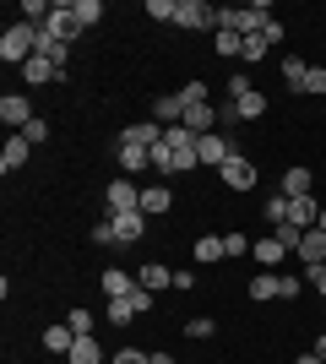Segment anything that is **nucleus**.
Instances as JSON below:
<instances>
[{"mask_svg": "<svg viewBox=\"0 0 326 364\" xmlns=\"http://www.w3.org/2000/svg\"><path fill=\"white\" fill-rule=\"evenodd\" d=\"M33 49H38V22H11V28L0 33V60L16 65V71L33 60Z\"/></svg>", "mask_w": 326, "mask_h": 364, "instance_id": "obj_1", "label": "nucleus"}, {"mask_svg": "<svg viewBox=\"0 0 326 364\" xmlns=\"http://www.w3.org/2000/svg\"><path fill=\"white\" fill-rule=\"evenodd\" d=\"M266 22H272V6H217V28L239 33V38L266 33Z\"/></svg>", "mask_w": 326, "mask_h": 364, "instance_id": "obj_2", "label": "nucleus"}, {"mask_svg": "<svg viewBox=\"0 0 326 364\" xmlns=\"http://www.w3.org/2000/svg\"><path fill=\"white\" fill-rule=\"evenodd\" d=\"M104 207H109V218H120V213H141V185L136 180H109L104 185Z\"/></svg>", "mask_w": 326, "mask_h": 364, "instance_id": "obj_3", "label": "nucleus"}, {"mask_svg": "<svg viewBox=\"0 0 326 364\" xmlns=\"http://www.w3.org/2000/svg\"><path fill=\"white\" fill-rule=\"evenodd\" d=\"M217 180H223V191H256V180H261V168L250 164L245 152H234L229 164L217 168Z\"/></svg>", "mask_w": 326, "mask_h": 364, "instance_id": "obj_4", "label": "nucleus"}, {"mask_svg": "<svg viewBox=\"0 0 326 364\" xmlns=\"http://www.w3.org/2000/svg\"><path fill=\"white\" fill-rule=\"evenodd\" d=\"M174 28H185V33L217 28V6H207V0H180V11H174Z\"/></svg>", "mask_w": 326, "mask_h": 364, "instance_id": "obj_5", "label": "nucleus"}, {"mask_svg": "<svg viewBox=\"0 0 326 364\" xmlns=\"http://www.w3.org/2000/svg\"><path fill=\"white\" fill-rule=\"evenodd\" d=\"M0 120H6V131H28L38 114H33V98L28 92H6L0 98Z\"/></svg>", "mask_w": 326, "mask_h": 364, "instance_id": "obj_6", "label": "nucleus"}, {"mask_svg": "<svg viewBox=\"0 0 326 364\" xmlns=\"http://www.w3.org/2000/svg\"><path fill=\"white\" fill-rule=\"evenodd\" d=\"M44 33L49 38H60V44H71V38H77V16H71V0H55V6H49V16H44Z\"/></svg>", "mask_w": 326, "mask_h": 364, "instance_id": "obj_7", "label": "nucleus"}, {"mask_svg": "<svg viewBox=\"0 0 326 364\" xmlns=\"http://www.w3.org/2000/svg\"><path fill=\"white\" fill-rule=\"evenodd\" d=\"M250 256H256V267H261V272H278L283 261L294 256V250H288V245L278 240V234H261V240L250 245Z\"/></svg>", "mask_w": 326, "mask_h": 364, "instance_id": "obj_8", "label": "nucleus"}, {"mask_svg": "<svg viewBox=\"0 0 326 364\" xmlns=\"http://www.w3.org/2000/svg\"><path fill=\"white\" fill-rule=\"evenodd\" d=\"M98 289H104L109 299H131L141 283H136V272H125V267H104V272H98Z\"/></svg>", "mask_w": 326, "mask_h": 364, "instance_id": "obj_9", "label": "nucleus"}, {"mask_svg": "<svg viewBox=\"0 0 326 364\" xmlns=\"http://www.w3.org/2000/svg\"><path fill=\"white\" fill-rule=\"evenodd\" d=\"M158 141H163V125H158L153 114H147V120H136V125H125V131H120V147H147V152H153Z\"/></svg>", "mask_w": 326, "mask_h": 364, "instance_id": "obj_10", "label": "nucleus"}, {"mask_svg": "<svg viewBox=\"0 0 326 364\" xmlns=\"http://www.w3.org/2000/svg\"><path fill=\"white\" fill-rule=\"evenodd\" d=\"M196 152H202V168H223V164L234 158V141L223 136V131H207V136H202V147H196Z\"/></svg>", "mask_w": 326, "mask_h": 364, "instance_id": "obj_11", "label": "nucleus"}, {"mask_svg": "<svg viewBox=\"0 0 326 364\" xmlns=\"http://www.w3.org/2000/svg\"><path fill=\"white\" fill-rule=\"evenodd\" d=\"M109 228H114V245H136L147 234V213H120V218H109Z\"/></svg>", "mask_w": 326, "mask_h": 364, "instance_id": "obj_12", "label": "nucleus"}, {"mask_svg": "<svg viewBox=\"0 0 326 364\" xmlns=\"http://www.w3.org/2000/svg\"><path fill=\"white\" fill-rule=\"evenodd\" d=\"M153 120L163 125V131L180 125V120H185V98H180V92H158V98H153Z\"/></svg>", "mask_w": 326, "mask_h": 364, "instance_id": "obj_13", "label": "nucleus"}, {"mask_svg": "<svg viewBox=\"0 0 326 364\" xmlns=\"http://www.w3.org/2000/svg\"><path fill=\"white\" fill-rule=\"evenodd\" d=\"M28 152H33V141L16 131V136H6V147H0V174H16V168L28 164Z\"/></svg>", "mask_w": 326, "mask_h": 364, "instance_id": "obj_14", "label": "nucleus"}, {"mask_svg": "<svg viewBox=\"0 0 326 364\" xmlns=\"http://www.w3.org/2000/svg\"><path fill=\"white\" fill-rule=\"evenodd\" d=\"M294 256L305 261V272H310V267H326V234L321 228H305V240H299Z\"/></svg>", "mask_w": 326, "mask_h": 364, "instance_id": "obj_15", "label": "nucleus"}, {"mask_svg": "<svg viewBox=\"0 0 326 364\" xmlns=\"http://www.w3.org/2000/svg\"><path fill=\"white\" fill-rule=\"evenodd\" d=\"M169 207H174V191L163 180H158V185H141V213H147V218H163Z\"/></svg>", "mask_w": 326, "mask_h": 364, "instance_id": "obj_16", "label": "nucleus"}, {"mask_svg": "<svg viewBox=\"0 0 326 364\" xmlns=\"http://www.w3.org/2000/svg\"><path fill=\"white\" fill-rule=\"evenodd\" d=\"M60 65H55V60H44V55H33V60L28 65H22V82H28V87H44V82H60Z\"/></svg>", "mask_w": 326, "mask_h": 364, "instance_id": "obj_17", "label": "nucleus"}, {"mask_svg": "<svg viewBox=\"0 0 326 364\" xmlns=\"http://www.w3.org/2000/svg\"><path fill=\"white\" fill-rule=\"evenodd\" d=\"M310 185H315V174H310L305 164H294L288 174H283V196H288V201H299V196H315Z\"/></svg>", "mask_w": 326, "mask_h": 364, "instance_id": "obj_18", "label": "nucleus"}, {"mask_svg": "<svg viewBox=\"0 0 326 364\" xmlns=\"http://www.w3.org/2000/svg\"><path fill=\"white\" fill-rule=\"evenodd\" d=\"M136 283L147 294H158V289H174V272L163 267V261H141V272H136Z\"/></svg>", "mask_w": 326, "mask_h": 364, "instance_id": "obj_19", "label": "nucleus"}, {"mask_svg": "<svg viewBox=\"0 0 326 364\" xmlns=\"http://www.w3.org/2000/svg\"><path fill=\"white\" fill-rule=\"evenodd\" d=\"M44 348L55 353V359H65V353L77 348V332H71L65 321H55V326H44Z\"/></svg>", "mask_w": 326, "mask_h": 364, "instance_id": "obj_20", "label": "nucleus"}, {"mask_svg": "<svg viewBox=\"0 0 326 364\" xmlns=\"http://www.w3.org/2000/svg\"><path fill=\"white\" fill-rule=\"evenodd\" d=\"M65 364H109V353L98 337H77V348L65 353Z\"/></svg>", "mask_w": 326, "mask_h": 364, "instance_id": "obj_21", "label": "nucleus"}, {"mask_svg": "<svg viewBox=\"0 0 326 364\" xmlns=\"http://www.w3.org/2000/svg\"><path fill=\"white\" fill-rule=\"evenodd\" d=\"M190 256H196V267H212V261H223L229 250H223V234H202V240L190 245Z\"/></svg>", "mask_w": 326, "mask_h": 364, "instance_id": "obj_22", "label": "nucleus"}, {"mask_svg": "<svg viewBox=\"0 0 326 364\" xmlns=\"http://www.w3.org/2000/svg\"><path fill=\"white\" fill-rule=\"evenodd\" d=\"M180 125H190L196 136H207V131H217V109H212V104H190Z\"/></svg>", "mask_w": 326, "mask_h": 364, "instance_id": "obj_23", "label": "nucleus"}, {"mask_svg": "<svg viewBox=\"0 0 326 364\" xmlns=\"http://www.w3.org/2000/svg\"><path fill=\"white\" fill-rule=\"evenodd\" d=\"M305 76H310V60H305V55H283V82H288V92H305Z\"/></svg>", "mask_w": 326, "mask_h": 364, "instance_id": "obj_24", "label": "nucleus"}, {"mask_svg": "<svg viewBox=\"0 0 326 364\" xmlns=\"http://www.w3.org/2000/svg\"><path fill=\"white\" fill-rule=\"evenodd\" d=\"M212 49H217V60H239V55H245V38L229 33V28H217L212 33Z\"/></svg>", "mask_w": 326, "mask_h": 364, "instance_id": "obj_25", "label": "nucleus"}, {"mask_svg": "<svg viewBox=\"0 0 326 364\" xmlns=\"http://www.w3.org/2000/svg\"><path fill=\"white\" fill-rule=\"evenodd\" d=\"M71 16H77V28H98L104 22V0H71Z\"/></svg>", "mask_w": 326, "mask_h": 364, "instance_id": "obj_26", "label": "nucleus"}, {"mask_svg": "<svg viewBox=\"0 0 326 364\" xmlns=\"http://www.w3.org/2000/svg\"><path fill=\"white\" fill-rule=\"evenodd\" d=\"M141 168H153V152H147V147H120V174H125V180L141 174Z\"/></svg>", "mask_w": 326, "mask_h": 364, "instance_id": "obj_27", "label": "nucleus"}, {"mask_svg": "<svg viewBox=\"0 0 326 364\" xmlns=\"http://www.w3.org/2000/svg\"><path fill=\"white\" fill-rule=\"evenodd\" d=\"M65 326H71L77 337H98V316H93V310H82V304L71 310V316H65Z\"/></svg>", "mask_w": 326, "mask_h": 364, "instance_id": "obj_28", "label": "nucleus"}, {"mask_svg": "<svg viewBox=\"0 0 326 364\" xmlns=\"http://www.w3.org/2000/svg\"><path fill=\"white\" fill-rule=\"evenodd\" d=\"M234 114H239V120H261L266 114V92H245V98L234 104Z\"/></svg>", "mask_w": 326, "mask_h": 364, "instance_id": "obj_29", "label": "nucleus"}, {"mask_svg": "<svg viewBox=\"0 0 326 364\" xmlns=\"http://www.w3.org/2000/svg\"><path fill=\"white\" fill-rule=\"evenodd\" d=\"M250 299H256V304L278 299V272H261V277H250Z\"/></svg>", "mask_w": 326, "mask_h": 364, "instance_id": "obj_30", "label": "nucleus"}, {"mask_svg": "<svg viewBox=\"0 0 326 364\" xmlns=\"http://www.w3.org/2000/svg\"><path fill=\"white\" fill-rule=\"evenodd\" d=\"M104 316L114 321V326H136V321H141V316H136V304H131V299H109V310H104Z\"/></svg>", "mask_w": 326, "mask_h": 364, "instance_id": "obj_31", "label": "nucleus"}, {"mask_svg": "<svg viewBox=\"0 0 326 364\" xmlns=\"http://www.w3.org/2000/svg\"><path fill=\"white\" fill-rule=\"evenodd\" d=\"M266 55H272V44H266V33H250V38H245V55H239V60H250V65H261Z\"/></svg>", "mask_w": 326, "mask_h": 364, "instance_id": "obj_32", "label": "nucleus"}, {"mask_svg": "<svg viewBox=\"0 0 326 364\" xmlns=\"http://www.w3.org/2000/svg\"><path fill=\"white\" fill-rule=\"evenodd\" d=\"M212 332H217V321H212V316H190V321H185V337H196V343H207Z\"/></svg>", "mask_w": 326, "mask_h": 364, "instance_id": "obj_33", "label": "nucleus"}, {"mask_svg": "<svg viewBox=\"0 0 326 364\" xmlns=\"http://www.w3.org/2000/svg\"><path fill=\"white\" fill-rule=\"evenodd\" d=\"M141 11L153 16V22H174V11H180V0H147Z\"/></svg>", "mask_w": 326, "mask_h": 364, "instance_id": "obj_34", "label": "nucleus"}, {"mask_svg": "<svg viewBox=\"0 0 326 364\" xmlns=\"http://www.w3.org/2000/svg\"><path fill=\"white\" fill-rule=\"evenodd\" d=\"M153 168H158V174H180V168H174V147H169V141H158V147H153Z\"/></svg>", "mask_w": 326, "mask_h": 364, "instance_id": "obj_35", "label": "nucleus"}, {"mask_svg": "<svg viewBox=\"0 0 326 364\" xmlns=\"http://www.w3.org/2000/svg\"><path fill=\"white\" fill-rule=\"evenodd\" d=\"M266 223H272V228H278V223H288V196H283V191H278L272 201H266Z\"/></svg>", "mask_w": 326, "mask_h": 364, "instance_id": "obj_36", "label": "nucleus"}, {"mask_svg": "<svg viewBox=\"0 0 326 364\" xmlns=\"http://www.w3.org/2000/svg\"><path fill=\"white\" fill-rule=\"evenodd\" d=\"M207 92H212V87L196 76V82H185V87H180V98H185V109H190V104H207Z\"/></svg>", "mask_w": 326, "mask_h": 364, "instance_id": "obj_37", "label": "nucleus"}, {"mask_svg": "<svg viewBox=\"0 0 326 364\" xmlns=\"http://www.w3.org/2000/svg\"><path fill=\"white\" fill-rule=\"evenodd\" d=\"M250 245H256V240H245V234H223V250H229V261L250 256Z\"/></svg>", "mask_w": 326, "mask_h": 364, "instance_id": "obj_38", "label": "nucleus"}, {"mask_svg": "<svg viewBox=\"0 0 326 364\" xmlns=\"http://www.w3.org/2000/svg\"><path fill=\"white\" fill-rule=\"evenodd\" d=\"M305 294V277H288V272H278V299H299Z\"/></svg>", "mask_w": 326, "mask_h": 364, "instance_id": "obj_39", "label": "nucleus"}, {"mask_svg": "<svg viewBox=\"0 0 326 364\" xmlns=\"http://www.w3.org/2000/svg\"><path fill=\"white\" fill-rule=\"evenodd\" d=\"M305 92H310V98H326V65H310V76H305Z\"/></svg>", "mask_w": 326, "mask_h": 364, "instance_id": "obj_40", "label": "nucleus"}, {"mask_svg": "<svg viewBox=\"0 0 326 364\" xmlns=\"http://www.w3.org/2000/svg\"><path fill=\"white\" fill-rule=\"evenodd\" d=\"M245 92H256V82H250L245 71H234V76H229V98H234V104H239V98H245Z\"/></svg>", "mask_w": 326, "mask_h": 364, "instance_id": "obj_41", "label": "nucleus"}, {"mask_svg": "<svg viewBox=\"0 0 326 364\" xmlns=\"http://www.w3.org/2000/svg\"><path fill=\"white\" fill-rule=\"evenodd\" d=\"M109 364H147V353H141V348H114Z\"/></svg>", "mask_w": 326, "mask_h": 364, "instance_id": "obj_42", "label": "nucleus"}, {"mask_svg": "<svg viewBox=\"0 0 326 364\" xmlns=\"http://www.w3.org/2000/svg\"><path fill=\"white\" fill-rule=\"evenodd\" d=\"M22 136H28V141H33V147H38V141H49V120H33V125H28V131H22Z\"/></svg>", "mask_w": 326, "mask_h": 364, "instance_id": "obj_43", "label": "nucleus"}, {"mask_svg": "<svg viewBox=\"0 0 326 364\" xmlns=\"http://www.w3.org/2000/svg\"><path fill=\"white\" fill-rule=\"evenodd\" d=\"M93 240H98V245H114V228H109V218H98V228H93Z\"/></svg>", "mask_w": 326, "mask_h": 364, "instance_id": "obj_44", "label": "nucleus"}, {"mask_svg": "<svg viewBox=\"0 0 326 364\" xmlns=\"http://www.w3.org/2000/svg\"><path fill=\"white\" fill-rule=\"evenodd\" d=\"M305 277H310V283H315V294H321V299H326V267H310V272H305Z\"/></svg>", "mask_w": 326, "mask_h": 364, "instance_id": "obj_45", "label": "nucleus"}, {"mask_svg": "<svg viewBox=\"0 0 326 364\" xmlns=\"http://www.w3.org/2000/svg\"><path fill=\"white\" fill-rule=\"evenodd\" d=\"M147 364H174V353H163V348H153V353H147Z\"/></svg>", "mask_w": 326, "mask_h": 364, "instance_id": "obj_46", "label": "nucleus"}, {"mask_svg": "<svg viewBox=\"0 0 326 364\" xmlns=\"http://www.w3.org/2000/svg\"><path fill=\"white\" fill-rule=\"evenodd\" d=\"M294 364H326V359H321V353H315V348H310V353H299V359H294Z\"/></svg>", "mask_w": 326, "mask_h": 364, "instance_id": "obj_47", "label": "nucleus"}, {"mask_svg": "<svg viewBox=\"0 0 326 364\" xmlns=\"http://www.w3.org/2000/svg\"><path fill=\"white\" fill-rule=\"evenodd\" d=\"M315 353H321V359H326V332H321V337H315Z\"/></svg>", "mask_w": 326, "mask_h": 364, "instance_id": "obj_48", "label": "nucleus"}, {"mask_svg": "<svg viewBox=\"0 0 326 364\" xmlns=\"http://www.w3.org/2000/svg\"><path fill=\"white\" fill-rule=\"evenodd\" d=\"M315 228H321V234H326V207H321V223H315Z\"/></svg>", "mask_w": 326, "mask_h": 364, "instance_id": "obj_49", "label": "nucleus"}]
</instances>
